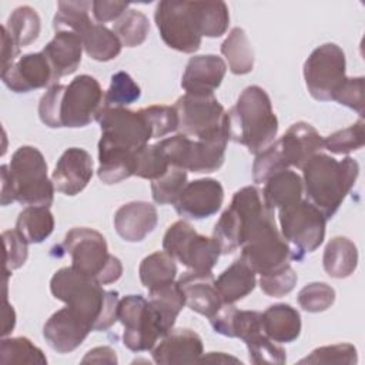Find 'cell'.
Instances as JSON below:
<instances>
[{
	"instance_id": "obj_1",
	"label": "cell",
	"mask_w": 365,
	"mask_h": 365,
	"mask_svg": "<svg viewBox=\"0 0 365 365\" xmlns=\"http://www.w3.org/2000/svg\"><path fill=\"white\" fill-rule=\"evenodd\" d=\"M50 291L54 298L63 301L84 319L93 331H107L118 321V292L106 291L96 278L71 265L54 272L50 279Z\"/></svg>"
},
{
	"instance_id": "obj_2",
	"label": "cell",
	"mask_w": 365,
	"mask_h": 365,
	"mask_svg": "<svg viewBox=\"0 0 365 365\" xmlns=\"http://www.w3.org/2000/svg\"><path fill=\"white\" fill-rule=\"evenodd\" d=\"M103 108L100 83L93 76L81 74L67 86H50L40 98L38 117L50 128H80L97 120Z\"/></svg>"
},
{
	"instance_id": "obj_3",
	"label": "cell",
	"mask_w": 365,
	"mask_h": 365,
	"mask_svg": "<svg viewBox=\"0 0 365 365\" xmlns=\"http://www.w3.org/2000/svg\"><path fill=\"white\" fill-rule=\"evenodd\" d=\"M301 170L307 201L327 220L339 210L359 174V165L352 157L336 160L324 153L314 154Z\"/></svg>"
},
{
	"instance_id": "obj_4",
	"label": "cell",
	"mask_w": 365,
	"mask_h": 365,
	"mask_svg": "<svg viewBox=\"0 0 365 365\" xmlns=\"http://www.w3.org/2000/svg\"><path fill=\"white\" fill-rule=\"evenodd\" d=\"M227 118L230 140L247 147L254 155L268 148L278 133V118L269 96L259 86L244 88Z\"/></svg>"
},
{
	"instance_id": "obj_5",
	"label": "cell",
	"mask_w": 365,
	"mask_h": 365,
	"mask_svg": "<svg viewBox=\"0 0 365 365\" xmlns=\"http://www.w3.org/2000/svg\"><path fill=\"white\" fill-rule=\"evenodd\" d=\"M61 247L70 255L74 269L96 278L101 285L113 284L123 275L121 261L108 252L106 238L93 228H71Z\"/></svg>"
},
{
	"instance_id": "obj_6",
	"label": "cell",
	"mask_w": 365,
	"mask_h": 365,
	"mask_svg": "<svg viewBox=\"0 0 365 365\" xmlns=\"http://www.w3.org/2000/svg\"><path fill=\"white\" fill-rule=\"evenodd\" d=\"M14 198L21 205L50 207L54 200V184L47 174L41 151L33 145L19 147L9 163Z\"/></svg>"
},
{
	"instance_id": "obj_7",
	"label": "cell",
	"mask_w": 365,
	"mask_h": 365,
	"mask_svg": "<svg viewBox=\"0 0 365 365\" xmlns=\"http://www.w3.org/2000/svg\"><path fill=\"white\" fill-rule=\"evenodd\" d=\"M240 258L259 275L289 264L288 261L292 259L291 247L277 228L272 210L255 220L248 228L241 245Z\"/></svg>"
},
{
	"instance_id": "obj_8",
	"label": "cell",
	"mask_w": 365,
	"mask_h": 365,
	"mask_svg": "<svg viewBox=\"0 0 365 365\" xmlns=\"http://www.w3.org/2000/svg\"><path fill=\"white\" fill-rule=\"evenodd\" d=\"M228 133H220L208 138H191L181 133L160 140L157 144L167 157L170 165L192 173H214L225 160Z\"/></svg>"
},
{
	"instance_id": "obj_9",
	"label": "cell",
	"mask_w": 365,
	"mask_h": 365,
	"mask_svg": "<svg viewBox=\"0 0 365 365\" xmlns=\"http://www.w3.org/2000/svg\"><path fill=\"white\" fill-rule=\"evenodd\" d=\"M269 210L257 187L248 185L238 190L212 231V238L217 241L221 254H231L240 248L252 222Z\"/></svg>"
},
{
	"instance_id": "obj_10",
	"label": "cell",
	"mask_w": 365,
	"mask_h": 365,
	"mask_svg": "<svg viewBox=\"0 0 365 365\" xmlns=\"http://www.w3.org/2000/svg\"><path fill=\"white\" fill-rule=\"evenodd\" d=\"M281 234L291 247L292 259L301 261L314 252L325 238L327 218L307 200L278 210Z\"/></svg>"
},
{
	"instance_id": "obj_11",
	"label": "cell",
	"mask_w": 365,
	"mask_h": 365,
	"mask_svg": "<svg viewBox=\"0 0 365 365\" xmlns=\"http://www.w3.org/2000/svg\"><path fill=\"white\" fill-rule=\"evenodd\" d=\"M163 250L195 272H211L221 255V250L212 237L198 234L184 220L168 227L163 238Z\"/></svg>"
},
{
	"instance_id": "obj_12",
	"label": "cell",
	"mask_w": 365,
	"mask_h": 365,
	"mask_svg": "<svg viewBox=\"0 0 365 365\" xmlns=\"http://www.w3.org/2000/svg\"><path fill=\"white\" fill-rule=\"evenodd\" d=\"M117 318L124 328L123 344L133 352L151 351L165 335L157 312L143 295L123 297Z\"/></svg>"
},
{
	"instance_id": "obj_13",
	"label": "cell",
	"mask_w": 365,
	"mask_h": 365,
	"mask_svg": "<svg viewBox=\"0 0 365 365\" xmlns=\"http://www.w3.org/2000/svg\"><path fill=\"white\" fill-rule=\"evenodd\" d=\"M174 108L178 131L191 138H208L228 133L227 111L214 94H188L178 97Z\"/></svg>"
},
{
	"instance_id": "obj_14",
	"label": "cell",
	"mask_w": 365,
	"mask_h": 365,
	"mask_svg": "<svg viewBox=\"0 0 365 365\" xmlns=\"http://www.w3.org/2000/svg\"><path fill=\"white\" fill-rule=\"evenodd\" d=\"M345 53L335 43H325L314 48L304 63V80L308 93L318 101L334 100L345 76Z\"/></svg>"
},
{
	"instance_id": "obj_15",
	"label": "cell",
	"mask_w": 365,
	"mask_h": 365,
	"mask_svg": "<svg viewBox=\"0 0 365 365\" xmlns=\"http://www.w3.org/2000/svg\"><path fill=\"white\" fill-rule=\"evenodd\" d=\"M154 21L163 41L170 48L187 54L200 48L202 36L200 34L191 1H160L154 11Z\"/></svg>"
},
{
	"instance_id": "obj_16",
	"label": "cell",
	"mask_w": 365,
	"mask_h": 365,
	"mask_svg": "<svg viewBox=\"0 0 365 365\" xmlns=\"http://www.w3.org/2000/svg\"><path fill=\"white\" fill-rule=\"evenodd\" d=\"M101 130L98 143L138 151L153 138L151 127L141 111L127 107H104L97 118Z\"/></svg>"
},
{
	"instance_id": "obj_17",
	"label": "cell",
	"mask_w": 365,
	"mask_h": 365,
	"mask_svg": "<svg viewBox=\"0 0 365 365\" xmlns=\"http://www.w3.org/2000/svg\"><path fill=\"white\" fill-rule=\"evenodd\" d=\"M1 80L14 93H30L57 84L54 71L43 51L29 53L17 58L9 68L1 70Z\"/></svg>"
},
{
	"instance_id": "obj_18",
	"label": "cell",
	"mask_w": 365,
	"mask_h": 365,
	"mask_svg": "<svg viewBox=\"0 0 365 365\" xmlns=\"http://www.w3.org/2000/svg\"><path fill=\"white\" fill-rule=\"evenodd\" d=\"M224 188L218 180L200 178L187 182L174 202L178 215L190 220L208 218L221 208Z\"/></svg>"
},
{
	"instance_id": "obj_19",
	"label": "cell",
	"mask_w": 365,
	"mask_h": 365,
	"mask_svg": "<svg viewBox=\"0 0 365 365\" xmlns=\"http://www.w3.org/2000/svg\"><path fill=\"white\" fill-rule=\"evenodd\" d=\"M93 177V158L84 148H67L58 158L51 181L54 188L68 197L80 194Z\"/></svg>"
},
{
	"instance_id": "obj_20",
	"label": "cell",
	"mask_w": 365,
	"mask_h": 365,
	"mask_svg": "<svg viewBox=\"0 0 365 365\" xmlns=\"http://www.w3.org/2000/svg\"><path fill=\"white\" fill-rule=\"evenodd\" d=\"M93 328L76 315L68 307L56 311L43 327L46 342L58 354H68L77 349Z\"/></svg>"
},
{
	"instance_id": "obj_21",
	"label": "cell",
	"mask_w": 365,
	"mask_h": 365,
	"mask_svg": "<svg viewBox=\"0 0 365 365\" xmlns=\"http://www.w3.org/2000/svg\"><path fill=\"white\" fill-rule=\"evenodd\" d=\"M285 167L302 168L304 164L324 148V138L305 121L294 123L285 134L274 141Z\"/></svg>"
},
{
	"instance_id": "obj_22",
	"label": "cell",
	"mask_w": 365,
	"mask_h": 365,
	"mask_svg": "<svg viewBox=\"0 0 365 365\" xmlns=\"http://www.w3.org/2000/svg\"><path fill=\"white\" fill-rule=\"evenodd\" d=\"M151 355L161 365L194 364L202 355V339L192 329L171 328L151 349Z\"/></svg>"
},
{
	"instance_id": "obj_23",
	"label": "cell",
	"mask_w": 365,
	"mask_h": 365,
	"mask_svg": "<svg viewBox=\"0 0 365 365\" xmlns=\"http://www.w3.org/2000/svg\"><path fill=\"white\" fill-rule=\"evenodd\" d=\"M177 282L184 294L185 305L200 315L211 318L224 304L212 272L187 271Z\"/></svg>"
},
{
	"instance_id": "obj_24",
	"label": "cell",
	"mask_w": 365,
	"mask_h": 365,
	"mask_svg": "<svg viewBox=\"0 0 365 365\" xmlns=\"http://www.w3.org/2000/svg\"><path fill=\"white\" fill-rule=\"evenodd\" d=\"M227 73L225 61L215 54L194 56L188 60L181 87L188 94H214Z\"/></svg>"
},
{
	"instance_id": "obj_25",
	"label": "cell",
	"mask_w": 365,
	"mask_h": 365,
	"mask_svg": "<svg viewBox=\"0 0 365 365\" xmlns=\"http://www.w3.org/2000/svg\"><path fill=\"white\" fill-rule=\"evenodd\" d=\"M158 222L155 207L147 201L123 204L114 214V228L127 242H140L154 231Z\"/></svg>"
},
{
	"instance_id": "obj_26",
	"label": "cell",
	"mask_w": 365,
	"mask_h": 365,
	"mask_svg": "<svg viewBox=\"0 0 365 365\" xmlns=\"http://www.w3.org/2000/svg\"><path fill=\"white\" fill-rule=\"evenodd\" d=\"M83 40L73 31H56L54 37L41 50L47 57L56 80L73 74L80 63L83 54Z\"/></svg>"
},
{
	"instance_id": "obj_27",
	"label": "cell",
	"mask_w": 365,
	"mask_h": 365,
	"mask_svg": "<svg viewBox=\"0 0 365 365\" xmlns=\"http://www.w3.org/2000/svg\"><path fill=\"white\" fill-rule=\"evenodd\" d=\"M262 329L268 338L278 344L295 341L301 334V315L289 304H275L261 314Z\"/></svg>"
},
{
	"instance_id": "obj_28",
	"label": "cell",
	"mask_w": 365,
	"mask_h": 365,
	"mask_svg": "<svg viewBox=\"0 0 365 365\" xmlns=\"http://www.w3.org/2000/svg\"><path fill=\"white\" fill-rule=\"evenodd\" d=\"M215 285L224 304H235L254 291L257 274L244 259L238 258L220 274Z\"/></svg>"
},
{
	"instance_id": "obj_29",
	"label": "cell",
	"mask_w": 365,
	"mask_h": 365,
	"mask_svg": "<svg viewBox=\"0 0 365 365\" xmlns=\"http://www.w3.org/2000/svg\"><path fill=\"white\" fill-rule=\"evenodd\" d=\"M262 198L268 208L281 210L302 200V177L295 171L282 170L264 182Z\"/></svg>"
},
{
	"instance_id": "obj_30",
	"label": "cell",
	"mask_w": 365,
	"mask_h": 365,
	"mask_svg": "<svg viewBox=\"0 0 365 365\" xmlns=\"http://www.w3.org/2000/svg\"><path fill=\"white\" fill-rule=\"evenodd\" d=\"M137 151L98 143L97 175L104 184H117L135 174Z\"/></svg>"
},
{
	"instance_id": "obj_31",
	"label": "cell",
	"mask_w": 365,
	"mask_h": 365,
	"mask_svg": "<svg viewBox=\"0 0 365 365\" xmlns=\"http://www.w3.org/2000/svg\"><path fill=\"white\" fill-rule=\"evenodd\" d=\"M322 265L329 277L338 279L348 278L358 265L356 245L346 237H334L324 250Z\"/></svg>"
},
{
	"instance_id": "obj_32",
	"label": "cell",
	"mask_w": 365,
	"mask_h": 365,
	"mask_svg": "<svg viewBox=\"0 0 365 365\" xmlns=\"http://www.w3.org/2000/svg\"><path fill=\"white\" fill-rule=\"evenodd\" d=\"M148 302L157 312L165 334L174 327L178 314L185 305L184 294L175 281L150 289Z\"/></svg>"
},
{
	"instance_id": "obj_33",
	"label": "cell",
	"mask_w": 365,
	"mask_h": 365,
	"mask_svg": "<svg viewBox=\"0 0 365 365\" xmlns=\"http://www.w3.org/2000/svg\"><path fill=\"white\" fill-rule=\"evenodd\" d=\"M16 230L29 244H40L51 235L54 230V217L48 207L27 205L17 217Z\"/></svg>"
},
{
	"instance_id": "obj_34",
	"label": "cell",
	"mask_w": 365,
	"mask_h": 365,
	"mask_svg": "<svg viewBox=\"0 0 365 365\" xmlns=\"http://www.w3.org/2000/svg\"><path fill=\"white\" fill-rule=\"evenodd\" d=\"M221 54L225 57L231 73L248 74L254 68V50L241 27H234L221 44Z\"/></svg>"
},
{
	"instance_id": "obj_35",
	"label": "cell",
	"mask_w": 365,
	"mask_h": 365,
	"mask_svg": "<svg viewBox=\"0 0 365 365\" xmlns=\"http://www.w3.org/2000/svg\"><path fill=\"white\" fill-rule=\"evenodd\" d=\"M191 7L202 37H221L227 31L230 11L224 1H191Z\"/></svg>"
},
{
	"instance_id": "obj_36",
	"label": "cell",
	"mask_w": 365,
	"mask_h": 365,
	"mask_svg": "<svg viewBox=\"0 0 365 365\" xmlns=\"http://www.w3.org/2000/svg\"><path fill=\"white\" fill-rule=\"evenodd\" d=\"M84 51L96 61H110L121 51V41L115 33L104 24L93 23L81 36Z\"/></svg>"
},
{
	"instance_id": "obj_37",
	"label": "cell",
	"mask_w": 365,
	"mask_h": 365,
	"mask_svg": "<svg viewBox=\"0 0 365 365\" xmlns=\"http://www.w3.org/2000/svg\"><path fill=\"white\" fill-rule=\"evenodd\" d=\"M138 275L141 284L148 291L160 285L173 282L177 277L175 259L164 250L155 251L141 261L138 267Z\"/></svg>"
},
{
	"instance_id": "obj_38",
	"label": "cell",
	"mask_w": 365,
	"mask_h": 365,
	"mask_svg": "<svg viewBox=\"0 0 365 365\" xmlns=\"http://www.w3.org/2000/svg\"><path fill=\"white\" fill-rule=\"evenodd\" d=\"M90 9L91 1H58L53 19L54 31H73L81 37L93 24Z\"/></svg>"
},
{
	"instance_id": "obj_39",
	"label": "cell",
	"mask_w": 365,
	"mask_h": 365,
	"mask_svg": "<svg viewBox=\"0 0 365 365\" xmlns=\"http://www.w3.org/2000/svg\"><path fill=\"white\" fill-rule=\"evenodd\" d=\"M4 27L19 47H26L37 40L41 29V20L33 7L20 6L11 11Z\"/></svg>"
},
{
	"instance_id": "obj_40",
	"label": "cell",
	"mask_w": 365,
	"mask_h": 365,
	"mask_svg": "<svg viewBox=\"0 0 365 365\" xmlns=\"http://www.w3.org/2000/svg\"><path fill=\"white\" fill-rule=\"evenodd\" d=\"M0 364H47L43 351L26 336L3 338L0 342Z\"/></svg>"
},
{
	"instance_id": "obj_41",
	"label": "cell",
	"mask_w": 365,
	"mask_h": 365,
	"mask_svg": "<svg viewBox=\"0 0 365 365\" xmlns=\"http://www.w3.org/2000/svg\"><path fill=\"white\" fill-rule=\"evenodd\" d=\"M115 36L125 47L141 46L150 31V21L144 13L140 10L128 9L115 23L114 30Z\"/></svg>"
},
{
	"instance_id": "obj_42",
	"label": "cell",
	"mask_w": 365,
	"mask_h": 365,
	"mask_svg": "<svg viewBox=\"0 0 365 365\" xmlns=\"http://www.w3.org/2000/svg\"><path fill=\"white\" fill-rule=\"evenodd\" d=\"M187 182V171L180 167L170 165L160 178L151 181V195L154 202L160 205L174 204Z\"/></svg>"
},
{
	"instance_id": "obj_43",
	"label": "cell",
	"mask_w": 365,
	"mask_h": 365,
	"mask_svg": "<svg viewBox=\"0 0 365 365\" xmlns=\"http://www.w3.org/2000/svg\"><path fill=\"white\" fill-rule=\"evenodd\" d=\"M244 344L247 345L248 358L252 364L282 365L287 361L285 349L279 346L278 342H274L271 338H268L264 331L255 332L254 335L247 338Z\"/></svg>"
},
{
	"instance_id": "obj_44",
	"label": "cell",
	"mask_w": 365,
	"mask_h": 365,
	"mask_svg": "<svg viewBox=\"0 0 365 365\" xmlns=\"http://www.w3.org/2000/svg\"><path fill=\"white\" fill-rule=\"evenodd\" d=\"M141 96L140 86L125 71L111 76L110 87L104 93V107H127L135 103Z\"/></svg>"
},
{
	"instance_id": "obj_45",
	"label": "cell",
	"mask_w": 365,
	"mask_h": 365,
	"mask_svg": "<svg viewBox=\"0 0 365 365\" xmlns=\"http://www.w3.org/2000/svg\"><path fill=\"white\" fill-rule=\"evenodd\" d=\"M168 168L170 163L157 143L147 144L145 147L137 151L134 175L154 181L160 178Z\"/></svg>"
},
{
	"instance_id": "obj_46",
	"label": "cell",
	"mask_w": 365,
	"mask_h": 365,
	"mask_svg": "<svg viewBox=\"0 0 365 365\" xmlns=\"http://www.w3.org/2000/svg\"><path fill=\"white\" fill-rule=\"evenodd\" d=\"M364 147V120L359 118L352 125L338 130L324 138V148L334 154H349Z\"/></svg>"
},
{
	"instance_id": "obj_47",
	"label": "cell",
	"mask_w": 365,
	"mask_h": 365,
	"mask_svg": "<svg viewBox=\"0 0 365 365\" xmlns=\"http://www.w3.org/2000/svg\"><path fill=\"white\" fill-rule=\"evenodd\" d=\"M297 299L307 312H324L335 302V289L325 282H311L301 288Z\"/></svg>"
},
{
	"instance_id": "obj_48",
	"label": "cell",
	"mask_w": 365,
	"mask_h": 365,
	"mask_svg": "<svg viewBox=\"0 0 365 365\" xmlns=\"http://www.w3.org/2000/svg\"><path fill=\"white\" fill-rule=\"evenodd\" d=\"M358 352L352 344L325 345L314 349L309 355L302 358L299 364H356Z\"/></svg>"
},
{
	"instance_id": "obj_49",
	"label": "cell",
	"mask_w": 365,
	"mask_h": 365,
	"mask_svg": "<svg viewBox=\"0 0 365 365\" xmlns=\"http://www.w3.org/2000/svg\"><path fill=\"white\" fill-rule=\"evenodd\" d=\"M297 281L298 277L294 268L289 264H287L279 269L259 275V288L268 297L281 298L295 288Z\"/></svg>"
},
{
	"instance_id": "obj_50",
	"label": "cell",
	"mask_w": 365,
	"mask_h": 365,
	"mask_svg": "<svg viewBox=\"0 0 365 365\" xmlns=\"http://www.w3.org/2000/svg\"><path fill=\"white\" fill-rule=\"evenodd\" d=\"M141 111L151 127L153 138H160L178 130V115L174 106H148Z\"/></svg>"
},
{
	"instance_id": "obj_51",
	"label": "cell",
	"mask_w": 365,
	"mask_h": 365,
	"mask_svg": "<svg viewBox=\"0 0 365 365\" xmlns=\"http://www.w3.org/2000/svg\"><path fill=\"white\" fill-rule=\"evenodd\" d=\"M4 241V271H14L24 265L29 257V242L17 230H6L1 234Z\"/></svg>"
},
{
	"instance_id": "obj_52",
	"label": "cell",
	"mask_w": 365,
	"mask_h": 365,
	"mask_svg": "<svg viewBox=\"0 0 365 365\" xmlns=\"http://www.w3.org/2000/svg\"><path fill=\"white\" fill-rule=\"evenodd\" d=\"M334 101L364 115V77H346L341 88L336 91Z\"/></svg>"
},
{
	"instance_id": "obj_53",
	"label": "cell",
	"mask_w": 365,
	"mask_h": 365,
	"mask_svg": "<svg viewBox=\"0 0 365 365\" xmlns=\"http://www.w3.org/2000/svg\"><path fill=\"white\" fill-rule=\"evenodd\" d=\"M128 3L124 1H106V0H97L91 1V10L93 16L97 20V23L104 24L107 21H117L127 10Z\"/></svg>"
},
{
	"instance_id": "obj_54",
	"label": "cell",
	"mask_w": 365,
	"mask_h": 365,
	"mask_svg": "<svg viewBox=\"0 0 365 365\" xmlns=\"http://www.w3.org/2000/svg\"><path fill=\"white\" fill-rule=\"evenodd\" d=\"M237 307L234 304H222L221 308L210 318L211 327L220 335L232 338V317Z\"/></svg>"
},
{
	"instance_id": "obj_55",
	"label": "cell",
	"mask_w": 365,
	"mask_h": 365,
	"mask_svg": "<svg viewBox=\"0 0 365 365\" xmlns=\"http://www.w3.org/2000/svg\"><path fill=\"white\" fill-rule=\"evenodd\" d=\"M20 48L21 47H19V44L13 40V37L9 34V31L3 24L1 26V70H6L16 63Z\"/></svg>"
},
{
	"instance_id": "obj_56",
	"label": "cell",
	"mask_w": 365,
	"mask_h": 365,
	"mask_svg": "<svg viewBox=\"0 0 365 365\" xmlns=\"http://www.w3.org/2000/svg\"><path fill=\"white\" fill-rule=\"evenodd\" d=\"M83 364L94 362V364H117V355L115 351L110 346H97L90 349L86 356L81 359Z\"/></svg>"
},
{
	"instance_id": "obj_57",
	"label": "cell",
	"mask_w": 365,
	"mask_h": 365,
	"mask_svg": "<svg viewBox=\"0 0 365 365\" xmlns=\"http://www.w3.org/2000/svg\"><path fill=\"white\" fill-rule=\"evenodd\" d=\"M0 173H1V205H9L16 201L9 165L3 164L0 167Z\"/></svg>"
},
{
	"instance_id": "obj_58",
	"label": "cell",
	"mask_w": 365,
	"mask_h": 365,
	"mask_svg": "<svg viewBox=\"0 0 365 365\" xmlns=\"http://www.w3.org/2000/svg\"><path fill=\"white\" fill-rule=\"evenodd\" d=\"M3 315H4V324H3V331H1V336H7L14 325H16V312L13 309V307L7 302V299H4V311H3Z\"/></svg>"
},
{
	"instance_id": "obj_59",
	"label": "cell",
	"mask_w": 365,
	"mask_h": 365,
	"mask_svg": "<svg viewBox=\"0 0 365 365\" xmlns=\"http://www.w3.org/2000/svg\"><path fill=\"white\" fill-rule=\"evenodd\" d=\"M198 362H240L241 361L235 356H231L228 354H224V352H208L207 355H201L200 361Z\"/></svg>"
}]
</instances>
